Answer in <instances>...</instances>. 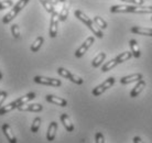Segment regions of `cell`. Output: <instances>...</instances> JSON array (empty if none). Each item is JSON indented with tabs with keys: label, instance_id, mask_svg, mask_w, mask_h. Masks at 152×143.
<instances>
[{
	"label": "cell",
	"instance_id": "cell-1",
	"mask_svg": "<svg viewBox=\"0 0 152 143\" xmlns=\"http://www.w3.org/2000/svg\"><path fill=\"white\" fill-rule=\"evenodd\" d=\"M113 13H152V6H136V4H116L110 8Z\"/></svg>",
	"mask_w": 152,
	"mask_h": 143
},
{
	"label": "cell",
	"instance_id": "cell-2",
	"mask_svg": "<svg viewBox=\"0 0 152 143\" xmlns=\"http://www.w3.org/2000/svg\"><path fill=\"white\" fill-rule=\"evenodd\" d=\"M74 15H75V17L80 20V21H82L84 24H86V26H88V29L95 34L97 38H99V39L104 38V34H103V32H102V30H100L98 26L95 24V22H94L93 20H91V18H88L87 15H85L83 11H80V10H75Z\"/></svg>",
	"mask_w": 152,
	"mask_h": 143
},
{
	"label": "cell",
	"instance_id": "cell-3",
	"mask_svg": "<svg viewBox=\"0 0 152 143\" xmlns=\"http://www.w3.org/2000/svg\"><path fill=\"white\" fill-rule=\"evenodd\" d=\"M34 98H35L34 93H29V94H27L26 96L20 97L19 99H17V100H15V101H12L11 104L4 106V107H1V108H0V116H4V115H6L7 112L13 110L15 108H18L19 106L23 105V104H26V102H28V101H30V100L34 99Z\"/></svg>",
	"mask_w": 152,
	"mask_h": 143
},
{
	"label": "cell",
	"instance_id": "cell-4",
	"mask_svg": "<svg viewBox=\"0 0 152 143\" xmlns=\"http://www.w3.org/2000/svg\"><path fill=\"white\" fill-rule=\"evenodd\" d=\"M29 2V0H19L18 2H17V4H15V7L12 8L10 11L8 12L7 15L4 17V19H2V22L4 23V24H7V23L11 22L12 20L15 18V15H18L21 10H22L23 8L27 6V4Z\"/></svg>",
	"mask_w": 152,
	"mask_h": 143
},
{
	"label": "cell",
	"instance_id": "cell-5",
	"mask_svg": "<svg viewBox=\"0 0 152 143\" xmlns=\"http://www.w3.org/2000/svg\"><path fill=\"white\" fill-rule=\"evenodd\" d=\"M115 82H116V80H115L114 77H109V78H107L104 83H102L100 85H98L96 88L93 89V95L96 96V97L100 96V95L104 94L108 88H110V87L115 84Z\"/></svg>",
	"mask_w": 152,
	"mask_h": 143
},
{
	"label": "cell",
	"instance_id": "cell-6",
	"mask_svg": "<svg viewBox=\"0 0 152 143\" xmlns=\"http://www.w3.org/2000/svg\"><path fill=\"white\" fill-rule=\"evenodd\" d=\"M34 82L37 84H41V85H46V86H53V87H60L62 85L60 79L50 78V77H43V76H35Z\"/></svg>",
	"mask_w": 152,
	"mask_h": 143
},
{
	"label": "cell",
	"instance_id": "cell-7",
	"mask_svg": "<svg viewBox=\"0 0 152 143\" xmlns=\"http://www.w3.org/2000/svg\"><path fill=\"white\" fill-rule=\"evenodd\" d=\"M57 73H58V75H61L62 77L69 79L71 82H73L74 84H77V85H82V84H83V82H84L80 77L74 75V74H72L69 71H67V69H65V68H63V67L58 68V69H57Z\"/></svg>",
	"mask_w": 152,
	"mask_h": 143
},
{
	"label": "cell",
	"instance_id": "cell-8",
	"mask_svg": "<svg viewBox=\"0 0 152 143\" xmlns=\"http://www.w3.org/2000/svg\"><path fill=\"white\" fill-rule=\"evenodd\" d=\"M94 41H95V39H94V36H88L87 39H86V41L84 42L83 44L78 47V49L76 50V52H75V56L76 57H82L85 54V53L87 52L88 49L91 46V44L94 43Z\"/></svg>",
	"mask_w": 152,
	"mask_h": 143
},
{
	"label": "cell",
	"instance_id": "cell-9",
	"mask_svg": "<svg viewBox=\"0 0 152 143\" xmlns=\"http://www.w3.org/2000/svg\"><path fill=\"white\" fill-rule=\"evenodd\" d=\"M58 13L54 11L51 13V22H50V36L55 38L57 35V26H58Z\"/></svg>",
	"mask_w": 152,
	"mask_h": 143
},
{
	"label": "cell",
	"instance_id": "cell-10",
	"mask_svg": "<svg viewBox=\"0 0 152 143\" xmlns=\"http://www.w3.org/2000/svg\"><path fill=\"white\" fill-rule=\"evenodd\" d=\"M18 109L21 110V111H32V112H39V111H42L43 109V106L40 105V104H30V105H23L19 106Z\"/></svg>",
	"mask_w": 152,
	"mask_h": 143
},
{
	"label": "cell",
	"instance_id": "cell-11",
	"mask_svg": "<svg viewBox=\"0 0 152 143\" xmlns=\"http://www.w3.org/2000/svg\"><path fill=\"white\" fill-rule=\"evenodd\" d=\"M142 78H143V77H142V74L136 73V74H131V75L122 77V78L120 79V83L124 84V85H127V84H131V83H134V82H139V80H141Z\"/></svg>",
	"mask_w": 152,
	"mask_h": 143
},
{
	"label": "cell",
	"instance_id": "cell-12",
	"mask_svg": "<svg viewBox=\"0 0 152 143\" xmlns=\"http://www.w3.org/2000/svg\"><path fill=\"white\" fill-rule=\"evenodd\" d=\"M46 101L51 102V104H54L56 106H61V107H66L67 106V101L63 99L61 97H56V96H53V95H48L45 97Z\"/></svg>",
	"mask_w": 152,
	"mask_h": 143
},
{
	"label": "cell",
	"instance_id": "cell-13",
	"mask_svg": "<svg viewBox=\"0 0 152 143\" xmlns=\"http://www.w3.org/2000/svg\"><path fill=\"white\" fill-rule=\"evenodd\" d=\"M2 131H4V136L6 138L8 139V141L10 143H17V138L13 134V132H12L11 128H10V125L8 123H4L2 124Z\"/></svg>",
	"mask_w": 152,
	"mask_h": 143
},
{
	"label": "cell",
	"instance_id": "cell-14",
	"mask_svg": "<svg viewBox=\"0 0 152 143\" xmlns=\"http://www.w3.org/2000/svg\"><path fill=\"white\" fill-rule=\"evenodd\" d=\"M131 32L138 35H145V36H152V29L149 28H142V26H132Z\"/></svg>",
	"mask_w": 152,
	"mask_h": 143
},
{
	"label": "cell",
	"instance_id": "cell-15",
	"mask_svg": "<svg viewBox=\"0 0 152 143\" xmlns=\"http://www.w3.org/2000/svg\"><path fill=\"white\" fill-rule=\"evenodd\" d=\"M145 82L143 80V78H142L141 80L137 82V85L132 88V90H131V93H130V97H131V98L137 97L138 95L143 90V88H145Z\"/></svg>",
	"mask_w": 152,
	"mask_h": 143
},
{
	"label": "cell",
	"instance_id": "cell-16",
	"mask_svg": "<svg viewBox=\"0 0 152 143\" xmlns=\"http://www.w3.org/2000/svg\"><path fill=\"white\" fill-rule=\"evenodd\" d=\"M56 130H57V123L55 121H52L49 125L48 132H46V139H48V141H53V140L55 139Z\"/></svg>",
	"mask_w": 152,
	"mask_h": 143
},
{
	"label": "cell",
	"instance_id": "cell-17",
	"mask_svg": "<svg viewBox=\"0 0 152 143\" xmlns=\"http://www.w3.org/2000/svg\"><path fill=\"white\" fill-rule=\"evenodd\" d=\"M60 118H61L62 123H63V125L65 127V129H66L69 132H72L73 130H74V125H73L72 121H71L69 116H67L66 113H62Z\"/></svg>",
	"mask_w": 152,
	"mask_h": 143
},
{
	"label": "cell",
	"instance_id": "cell-18",
	"mask_svg": "<svg viewBox=\"0 0 152 143\" xmlns=\"http://www.w3.org/2000/svg\"><path fill=\"white\" fill-rule=\"evenodd\" d=\"M129 45H130V49H131V53H132V56L136 57V58H139L141 55L140 53V49H139V46H138V43L136 40H130L129 42Z\"/></svg>",
	"mask_w": 152,
	"mask_h": 143
},
{
	"label": "cell",
	"instance_id": "cell-19",
	"mask_svg": "<svg viewBox=\"0 0 152 143\" xmlns=\"http://www.w3.org/2000/svg\"><path fill=\"white\" fill-rule=\"evenodd\" d=\"M131 57H132V53H131V52H127V51H126V52L120 53L119 55H117L115 60L117 61L118 64H120V63H124V62H126V61L130 60Z\"/></svg>",
	"mask_w": 152,
	"mask_h": 143
},
{
	"label": "cell",
	"instance_id": "cell-20",
	"mask_svg": "<svg viewBox=\"0 0 152 143\" xmlns=\"http://www.w3.org/2000/svg\"><path fill=\"white\" fill-rule=\"evenodd\" d=\"M43 42H44L43 36H38V38L35 39V41L32 43V45H31V51L32 52H38L39 50L41 49Z\"/></svg>",
	"mask_w": 152,
	"mask_h": 143
},
{
	"label": "cell",
	"instance_id": "cell-21",
	"mask_svg": "<svg viewBox=\"0 0 152 143\" xmlns=\"http://www.w3.org/2000/svg\"><path fill=\"white\" fill-rule=\"evenodd\" d=\"M106 58V53H104V52H102V53H99L98 55L93 60V62H91V65L94 66V67H98L99 65L102 64L104 62V60Z\"/></svg>",
	"mask_w": 152,
	"mask_h": 143
},
{
	"label": "cell",
	"instance_id": "cell-22",
	"mask_svg": "<svg viewBox=\"0 0 152 143\" xmlns=\"http://www.w3.org/2000/svg\"><path fill=\"white\" fill-rule=\"evenodd\" d=\"M94 22H95L96 26H98L99 29H102V30H105L107 28V22L102 18V17H99V15H96L95 18H94Z\"/></svg>",
	"mask_w": 152,
	"mask_h": 143
},
{
	"label": "cell",
	"instance_id": "cell-23",
	"mask_svg": "<svg viewBox=\"0 0 152 143\" xmlns=\"http://www.w3.org/2000/svg\"><path fill=\"white\" fill-rule=\"evenodd\" d=\"M67 15H69V8H67V6H66L64 2L63 7H62L61 12H60V15H58V20L64 22L65 20H66V18H67Z\"/></svg>",
	"mask_w": 152,
	"mask_h": 143
},
{
	"label": "cell",
	"instance_id": "cell-24",
	"mask_svg": "<svg viewBox=\"0 0 152 143\" xmlns=\"http://www.w3.org/2000/svg\"><path fill=\"white\" fill-rule=\"evenodd\" d=\"M118 63H117V61L115 60H111V61H109V62H107L106 64L104 65L103 67H102V71L104 72V73H106V72H108V71H110L111 68H114L116 65H117Z\"/></svg>",
	"mask_w": 152,
	"mask_h": 143
},
{
	"label": "cell",
	"instance_id": "cell-25",
	"mask_svg": "<svg viewBox=\"0 0 152 143\" xmlns=\"http://www.w3.org/2000/svg\"><path fill=\"white\" fill-rule=\"evenodd\" d=\"M40 2L43 4V7L45 9L46 11L49 12V13H53L55 11V9H54V6L51 2H49L48 0H40Z\"/></svg>",
	"mask_w": 152,
	"mask_h": 143
},
{
	"label": "cell",
	"instance_id": "cell-26",
	"mask_svg": "<svg viewBox=\"0 0 152 143\" xmlns=\"http://www.w3.org/2000/svg\"><path fill=\"white\" fill-rule=\"evenodd\" d=\"M40 125H41V118H35L34 120H33V123H32V127H31V131L35 133V132H38L39 128H40Z\"/></svg>",
	"mask_w": 152,
	"mask_h": 143
},
{
	"label": "cell",
	"instance_id": "cell-27",
	"mask_svg": "<svg viewBox=\"0 0 152 143\" xmlns=\"http://www.w3.org/2000/svg\"><path fill=\"white\" fill-rule=\"evenodd\" d=\"M11 32H12V35H13L15 39L20 38V30H19L18 24H13V26H11Z\"/></svg>",
	"mask_w": 152,
	"mask_h": 143
},
{
	"label": "cell",
	"instance_id": "cell-28",
	"mask_svg": "<svg viewBox=\"0 0 152 143\" xmlns=\"http://www.w3.org/2000/svg\"><path fill=\"white\" fill-rule=\"evenodd\" d=\"M11 6H12V1H11V0H6V1H1V2H0V10L7 9V8L11 7Z\"/></svg>",
	"mask_w": 152,
	"mask_h": 143
},
{
	"label": "cell",
	"instance_id": "cell-29",
	"mask_svg": "<svg viewBox=\"0 0 152 143\" xmlns=\"http://www.w3.org/2000/svg\"><path fill=\"white\" fill-rule=\"evenodd\" d=\"M124 2H127V4H136V6H142L145 4V0H121Z\"/></svg>",
	"mask_w": 152,
	"mask_h": 143
},
{
	"label": "cell",
	"instance_id": "cell-30",
	"mask_svg": "<svg viewBox=\"0 0 152 143\" xmlns=\"http://www.w3.org/2000/svg\"><path fill=\"white\" fill-rule=\"evenodd\" d=\"M95 141H96V143H105V138H104L102 132H97V133H96Z\"/></svg>",
	"mask_w": 152,
	"mask_h": 143
},
{
	"label": "cell",
	"instance_id": "cell-31",
	"mask_svg": "<svg viewBox=\"0 0 152 143\" xmlns=\"http://www.w3.org/2000/svg\"><path fill=\"white\" fill-rule=\"evenodd\" d=\"M7 93L6 91H0V108L2 107V104H4V101L6 100V98H7Z\"/></svg>",
	"mask_w": 152,
	"mask_h": 143
},
{
	"label": "cell",
	"instance_id": "cell-32",
	"mask_svg": "<svg viewBox=\"0 0 152 143\" xmlns=\"http://www.w3.org/2000/svg\"><path fill=\"white\" fill-rule=\"evenodd\" d=\"M132 142L133 143H145L142 140L140 139V138H139V136H134V138L132 139Z\"/></svg>",
	"mask_w": 152,
	"mask_h": 143
},
{
	"label": "cell",
	"instance_id": "cell-33",
	"mask_svg": "<svg viewBox=\"0 0 152 143\" xmlns=\"http://www.w3.org/2000/svg\"><path fill=\"white\" fill-rule=\"evenodd\" d=\"M48 1H49V2H51L53 6H56V4H58V0H48Z\"/></svg>",
	"mask_w": 152,
	"mask_h": 143
},
{
	"label": "cell",
	"instance_id": "cell-34",
	"mask_svg": "<svg viewBox=\"0 0 152 143\" xmlns=\"http://www.w3.org/2000/svg\"><path fill=\"white\" fill-rule=\"evenodd\" d=\"M2 79V74H1V72H0V80Z\"/></svg>",
	"mask_w": 152,
	"mask_h": 143
},
{
	"label": "cell",
	"instance_id": "cell-35",
	"mask_svg": "<svg viewBox=\"0 0 152 143\" xmlns=\"http://www.w3.org/2000/svg\"><path fill=\"white\" fill-rule=\"evenodd\" d=\"M58 1H61L62 4H64V2H65V1H66V0H58Z\"/></svg>",
	"mask_w": 152,
	"mask_h": 143
},
{
	"label": "cell",
	"instance_id": "cell-36",
	"mask_svg": "<svg viewBox=\"0 0 152 143\" xmlns=\"http://www.w3.org/2000/svg\"><path fill=\"white\" fill-rule=\"evenodd\" d=\"M151 21H152V17H151Z\"/></svg>",
	"mask_w": 152,
	"mask_h": 143
},
{
	"label": "cell",
	"instance_id": "cell-37",
	"mask_svg": "<svg viewBox=\"0 0 152 143\" xmlns=\"http://www.w3.org/2000/svg\"><path fill=\"white\" fill-rule=\"evenodd\" d=\"M0 91H1V90H0Z\"/></svg>",
	"mask_w": 152,
	"mask_h": 143
}]
</instances>
